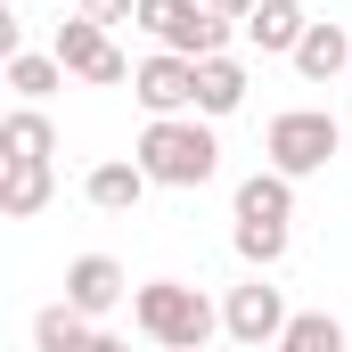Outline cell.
<instances>
[{"mask_svg":"<svg viewBox=\"0 0 352 352\" xmlns=\"http://www.w3.org/2000/svg\"><path fill=\"white\" fill-rule=\"evenodd\" d=\"M50 50H58V66H66V74H82V82H98V90H115V82H131V74H140V66L107 41V25H90V16H66Z\"/></svg>","mask_w":352,"mask_h":352,"instance_id":"6","label":"cell"},{"mask_svg":"<svg viewBox=\"0 0 352 352\" xmlns=\"http://www.w3.org/2000/svg\"><path fill=\"white\" fill-rule=\"evenodd\" d=\"M140 25L156 33V50H173V58H221L230 50V16L221 8H205V0H140Z\"/></svg>","mask_w":352,"mask_h":352,"instance_id":"4","label":"cell"},{"mask_svg":"<svg viewBox=\"0 0 352 352\" xmlns=\"http://www.w3.org/2000/svg\"><path fill=\"white\" fill-rule=\"evenodd\" d=\"M230 238H238V263H246V270H270V263H287V230H270V221H238Z\"/></svg>","mask_w":352,"mask_h":352,"instance_id":"19","label":"cell"},{"mask_svg":"<svg viewBox=\"0 0 352 352\" xmlns=\"http://www.w3.org/2000/svg\"><path fill=\"white\" fill-rule=\"evenodd\" d=\"M50 188H58L50 164H8V173H0V213H8V221H33V213L50 205Z\"/></svg>","mask_w":352,"mask_h":352,"instance_id":"17","label":"cell"},{"mask_svg":"<svg viewBox=\"0 0 352 352\" xmlns=\"http://www.w3.org/2000/svg\"><path fill=\"white\" fill-rule=\"evenodd\" d=\"M8 90H16V107H41L50 90H66L58 50H16V58H8Z\"/></svg>","mask_w":352,"mask_h":352,"instance_id":"15","label":"cell"},{"mask_svg":"<svg viewBox=\"0 0 352 352\" xmlns=\"http://www.w3.org/2000/svg\"><path fill=\"white\" fill-rule=\"evenodd\" d=\"M90 328L98 320H82L74 303H41L33 311V352H90Z\"/></svg>","mask_w":352,"mask_h":352,"instance_id":"16","label":"cell"},{"mask_svg":"<svg viewBox=\"0 0 352 352\" xmlns=\"http://www.w3.org/2000/svg\"><path fill=\"white\" fill-rule=\"evenodd\" d=\"M90 352H131V336H115V328H90Z\"/></svg>","mask_w":352,"mask_h":352,"instance_id":"22","label":"cell"},{"mask_svg":"<svg viewBox=\"0 0 352 352\" xmlns=\"http://www.w3.org/2000/svg\"><path fill=\"white\" fill-rule=\"evenodd\" d=\"M131 98L148 107V123H156V115H197V58H173V50L140 58V74H131Z\"/></svg>","mask_w":352,"mask_h":352,"instance_id":"7","label":"cell"},{"mask_svg":"<svg viewBox=\"0 0 352 352\" xmlns=\"http://www.w3.org/2000/svg\"><path fill=\"white\" fill-rule=\"evenodd\" d=\"M131 328L164 352H197V344H213L221 303H205L188 278H148V287H131Z\"/></svg>","mask_w":352,"mask_h":352,"instance_id":"2","label":"cell"},{"mask_svg":"<svg viewBox=\"0 0 352 352\" xmlns=\"http://www.w3.org/2000/svg\"><path fill=\"white\" fill-rule=\"evenodd\" d=\"M58 156V123L41 107H8L0 115V164H50Z\"/></svg>","mask_w":352,"mask_h":352,"instance_id":"12","label":"cell"},{"mask_svg":"<svg viewBox=\"0 0 352 352\" xmlns=\"http://www.w3.org/2000/svg\"><path fill=\"white\" fill-rule=\"evenodd\" d=\"M238 33H246V50H263V58H295L303 33H311V16H303V0H263Z\"/></svg>","mask_w":352,"mask_h":352,"instance_id":"9","label":"cell"},{"mask_svg":"<svg viewBox=\"0 0 352 352\" xmlns=\"http://www.w3.org/2000/svg\"><path fill=\"white\" fill-rule=\"evenodd\" d=\"M246 58H230V50H221V58H197V115H205V123H221V115H238V107H246Z\"/></svg>","mask_w":352,"mask_h":352,"instance_id":"11","label":"cell"},{"mask_svg":"<svg viewBox=\"0 0 352 352\" xmlns=\"http://www.w3.org/2000/svg\"><path fill=\"white\" fill-rule=\"evenodd\" d=\"M205 8H221V16H230V25H246V16H254V8H263V0H205Z\"/></svg>","mask_w":352,"mask_h":352,"instance_id":"21","label":"cell"},{"mask_svg":"<svg viewBox=\"0 0 352 352\" xmlns=\"http://www.w3.org/2000/svg\"><path fill=\"white\" fill-rule=\"evenodd\" d=\"M131 156H140V173L156 180V188H205V180L221 173V140H213L205 115H156Z\"/></svg>","mask_w":352,"mask_h":352,"instance_id":"1","label":"cell"},{"mask_svg":"<svg viewBox=\"0 0 352 352\" xmlns=\"http://www.w3.org/2000/svg\"><path fill=\"white\" fill-rule=\"evenodd\" d=\"M123 295H131V278H123L115 254H74V263H66V303H74L82 320H107Z\"/></svg>","mask_w":352,"mask_h":352,"instance_id":"8","label":"cell"},{"mask_svg":"<svg viewBox=\"0 0 352 352\" xmlns=\"http://www.w3.org/2000/svg\"><path fill=\"white\" fill-rule=\"evenodd\" d=\"M287 320H295V311H287V295L270 287L263 270H246V278L221 295V336L246 344V352H270L278 336H287Z\"/></svg>","mask_w":352,"mask_h":352,"instance_id":"5","label":"cell"},{"mask_svg":"<svg viewBox=\"0 0 352 352\" xmlns=\"http://www.w3.org/2000/svg\"><path fill=\"white\" fill-rule=\"evenodd\" d=\"M82 16L115 33V25H131V16H140V0H82Z\"/></svg>","mask_w":352,"mask_h":352,"instance_id":"20","label":"cell"},{"mask_svg":"<svg viewBox=\"0 0 352 352\" xmlns=\"http://www.w3.org/2000/svg\"><path fill=\"white\" fill-rule=\"evenodd\" d=\"M336 148H344V123H336L328 107H287V115H270V131H263V164L287 173V180L328 173Z\"/></svg>","mask_w":352,"mask_h":352,"instance_id":"3","label":"cell"},{"mask_svg":"<svg viewBox=\"0 0 352 352\" xmlns=\"http://www.w3.org/2000/svg\"><path fill=\"white\" fill-rule=\"evenodd\" d=\"M197 352H213V344H197Z\"/></svg>","mask_w":352,"mask_h":352,"instance_id":"23","label":"cell"},{"mask_svg":"<svg viewBox=\"0 0 352 352\" xmlns=\"http://www.w3.org/2000/svg\"><path fill=\"white\" fill-rule=\"evenodd\" d=\"M148 188H156V180L140 173V156H107V164H90V180H82V197L98 213H131Z\"/></svg>","mask_w":352,"mask_h":352,"instance_id":"13","label":"cell"},{"mask_svg":"<svg viewBox=\"0 0 352 352\" xmlns=\"http://www.w3.org/2000/svg\"><path fill=\"white\" fill-rule=\"evenodd\" d=\"M270 352H344V320H336V311H295L287 336Z\"/></svg>","mask_w":352,"mask_h":352,"instance_id":"18","label":"cell"},{"mask_svg":"<svg viewBox=\"0 0 352 352\" xmlns=\"http://www.w3.org/2000/svg\"><path fill=\"white\" fill-rule=\"evenodd\" d=\"M230 221H270V230H287L295 221V180L287 173H246L238 180V197H230Z\"/></svg>","mask_w":352,"mask_h":352,"instance_id":"10","label":"cell"},{"mask_svg":"<svg viewBox=\"0 0 352 352\" xmlns=\"http://www.w3.org/2000/svg\"><path fill=\"white\" fill-rule=\"evenodd\" d=\"M295 74H303V82H336V74H352V33L311 16V33H303V50H295Z\"/></svg>","mask_w":352,"mask_h":352,"instance_id":"14","label":"cell"}]
</instances>
